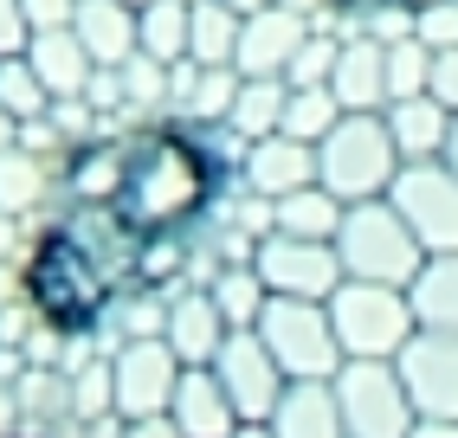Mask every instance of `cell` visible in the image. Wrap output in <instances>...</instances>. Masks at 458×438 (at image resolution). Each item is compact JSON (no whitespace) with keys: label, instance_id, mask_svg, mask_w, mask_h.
Masks as SVG:
<instances>
[{"label":"cell","instance_id":"obj_1","mask_svg":"<svg viewBox=\"0 0 458 438\" xmlns=\"http://www.w3.org/2000/svg\"><path fill=\"white\" fill-rule=\"evenodd\" d=\"M226 136L233 130H207L188 116L142 122L130 136H90L65 155L58 194H65V206L116 219L130 239L156 245V252H174V239L213 213L233 174Z\"/></svg>","mask_w":458,"mask_h":438},{"label":"cell","instance_id":"obj_2","mask_svg":"<svg viewBox=\"0 0 458 438\" xmlns=\"http://www.w3.org/2000/svg\"><path fill=\"white\" fill-rule=\"evenodd\" d=\"M168 265V252L156 245L130 239L116 219L104 213H84V206H65L39 232L33 258H26V303H33V316L65 335V341H90L104 329V316L130 291H148V277Z\"/></svg>","mask_w":458,"mask_h":438},{"label":"cell","instance_id":"obj_3","mask_svg":"<svg viewBox=\"0 0 458 438\" xmlns=\"http://www.w3.org/2000/svg\"><path fill=\"white\" fill-rule=\"evenodd\" d=\"M394 174H401V148H394L387 110H343V122L317 142V181L343 206L387 200Z\"/></svg>","mask_w":458,"mask_h":438},{"label":"cell","instance_id":"obj_4","mask_svg":"<svg viewBox=\"0 0 458 438\" xmlns=\"http://www.w3.org/2000/svg\"><path fill=\"white\" fill-rule=\"evenodd\" d=\"M335 252H343V271L355 284H413L420 265H426V245L413 239V226L394 200H361L343 213V232H335Z\"/></svg>","mask_w":458,"mask_h":438},{"label":"cell","instance_id":"obj_5","mask_svg":"<svg viewBox=\"0 0 458 438\" xmlns=\"http://www.w3.org/2000/svg\"><path fill=\"white\" fill-rule=\"evenodd\" d=\"M329 323L349 361H394L420 335L413 297L401 284H355V277L329 297Z\"/></svg>","mask_w":458,"mask_h":438},{"label":"cell","instance_id":"obj_6","mask_svg":"<svg viewBox=\"0 0 458 438\" xmlns=\"http://www.w3.org/2000/svg\"><path fill=\"white\" fill-rule=\"evenodd\" d=\"M265 349L278 355L284 381H335L343 374V341H335L329 323V303H303V297H271L265 316H259Z\"/></svg>","mask_w":458,"mask_h":438},{"label":"cell","instance_id":"obj_7","mask_svg":"<svg viewBox=\"0 0 458 438\" xmlns=\"http://www.w3.org/2000/svg\"><path fill=\"white\" fill-rule=\"evenodd\" d=\"M252 271L265 277L271 297H303V303H329L349 284L335 239H291V232H259L252 239Z\"/></svg>","mask_w":458,"mask_h":438},{"label":"cell","instance_id":"obj_8","mask_svg":"<svg viewBox=\"0 0 458 438\" xmlns=\"http://www.w3.org/2000/svg\"><path fill=\"white\" fill-rule=\"evenodd\" d=\"M335 400H343V432L349 438H407L420 425L407 381L394 361H343L335 374Z\"/></svg>","mask_w":458,"mask_h":438},{"label":"cell","instance_id":"obj_9","mask_svg":"<svg viewBox=\"0 0 458 438\" xmlns=\"http://www.w3.org/2000/svg\"><path fill=\"white\" fill-rule=\"evenodd\" d=\"M174 381H181V355L168 349V335H130L110 355V413L123 425L156 419V413H168Z\"/></svg>","mask_w":458,"mask_h":438},{"label":"cell","instance_id":"obj_10","mask_svg":"<svg viewBox=\"0 0 458 438\" xmlns=\"http://www.w3.org/2000/svg\"><path fill=\"white\" fill-rule=\"evenodd\" d=\"M387 200L413 226V239L426 245V258L458 252V174L445 162H401Z\"/></svg>","mask_w":458,"mask_h":438},{"label":"cell","instance_id":"obj_11","mask_svg":"<svg viewBox=\"0 0 458 438\" xmlns=\"http://www.w3.org/2000/svg\"><path fill=\"white\" fill-rule=\"evenodd\" d=\"M213 381L226 387V400L239 406V419H246V425H265L271 406H278L284 387H291L284 367H278V355L265 349L259 329H233L220 341V355H213Z\"/></svg>","mask_w":458,"mask_h":438},{"label":"cell","instance_id":"obj_12","mask_svg":"<svg viewBox=\"0 0 458 438\" xmlns=\"http://www.w3.org/2000/svg\"><path fill=\"white\" fill-rule=\"evenodd\" d=\"M407 381V400L420 419H458V335L439 329H420L401 355H394Z\"/></svg>","mask_w":458,"mask_h":438},{"label":"cell","instance_id":"obj_13","mask_svg":"<svg viewBox=\"0 0 458 438\" xmlns=\"http://www.w3.org/2000/svg\"><path fill=\"white\" fill-rule=\"evenodd\" d=\"M239 181H246L252 200H284L297 187L317 181V142H297V136H259V142H239Z\"/></svg>","mask_w":458,"mask_h":438},{"label":"cell","instance_id":"obj_14","mask_svg":"<svg viewBox=\"0 0 458 438\" xmlns=\"http://www.w3.org/2000/svg\"><path fill=\"white\" fill-rule=\"evenodd\" d=\"M310 33H317V20H303L291 7L246 13V26H239V72L246 78H291V58L303 52Z\"/></svg>","mask_w":458,"mask_h":438},{"label":"cell","instance_id":"obj_15","mask_svg":"<svg viewBox=\"0 0 458 438\" xmlns=\"http://www.w3.org/2000/svg\"><path fill=\"white\" fill-rule=\"evenodd\" d=\"M162 335L181 355V367H213V355H220V341L233 335V323L220 316L213 291H174L168 309H162Z\"/></svg>","mask_w":458,"mask_h":438},{"label":"cell","instance_id":"obj_16","mask_svg":"<svg viewBox=\"0 0 458 438\" xmlns=\"http://www.w3.org/2000/svg\"><path fill=\"white\" fill-rule=\"evenodd\" d=\"M168 419L181 425V438H233L239 425V406L226 400V387L213 381V367H181L174 400H168Z\"/></svg>","mask_w":458,"mask_h":438},{"label":"cell","instance_id":"obj_17","mask_svg":"<svg viewBox=\"0 0 458 438\" xmlns=\"http://www.w3.org/2000/svg\"><path fill=\"white\" fill-rule=\"evenodd\" d=\"M26 65L39 72V84L52 90V104H84V84L98 78V58L84 52L78 26H52V33H33V46H26Z\"/></svg>","mask_w":458,"mask_h":438},{"label":"cell","instance_id":"obj_18","mask_svg":"<svg viewBox=\"0 0 458 438\" xmlns=\"http://www.w3.org/2000/svg\"><path fill=\"white\" fill-rule=\"evenodd\" d=\"M329 90L343 97V110H387V39L349 33L343 52H335Z\"/></svg>","mask_w":458,"mask_h":438},{"label":"cell","instance_id":"obj_19","mask_svg":"<svg viewBox=\"0 0 458 438\" xmlns=\"http://www.w3.org/2000/svg\"><path fill=\"white\" fill-rule=\"evenodd\" d=\"M168 97L181 104L188 122H207V130H226L233 104H239V65H174L168 72Z\"/></svg>","mask_w":458,"mask_h":438},{"label":"cell","instance_id":"obj_20","mask_svg":"<svg viewBox=\"0 0 458 438\" xmlns=\"http://www.w3.org/2000/svg\"><path fill=\"white\" fill-rule=\"evenodd\" d=\"M265 425H271V438H349L335 381H291Z\"/></svg>","mask_w":458,"mask_h":438},{"label":"cell","instance_id":"obj_21","mask_svg":"<svg viewBox=\"0 0 458 438\" xmlns=\"http://www.w3.org/2000/svg\"><path fill=\"white\" fill-rule=\"evenodd\" d=\"M72 26L98 65H130L136 58V7H123V0H78Z\"/></svg>","mask_w":458,"mask_h":438},{"label":"cell","instance_id":"obj_22","mask_svg":"<svg viewBox=\"0 0 458 438\" xmlns=\"http://www.w3.org/2000/svg\"><path fill=\"white\" fill-rule=\"evenodd\" d=\"M452 110L433 104V97H407V104H387V130H394V148L401 162H439L445 155V136H452Z\"/></svg>","mask_w":458,"mask_h":438},{"label":"cell","instance_id":"obj_23","mask_svg":"<svg viewBox=\"0 0 458 438\" xmlns=\"http://www.w3.org/2000/svg\"><path fill=\"white\" fill-rule=\"evenodd\" d=\"M188 33H194V0H148L136 13V52L156 65H188Z\"/></svg>","mask_w":458,"mask_h":438},{"label":"cell","instance_id":"obj_24","mask_svg":"<svg viewBox=\"0 0 458 438\" xmlns=\"http://www.w3.org/2000/svg\"><path fill=\"white\" fill-rule=\"evenodd\" d=\"M343 200L329 194L323 181H310V187H297V194H284V200H271V232H291V239H335L343 232Z\"/></svg>","mask_w":458,"mask_h":438},{"label":"cell","instance_id":"obj_25","mask_svg":"<svg viewBox=\"0 0 458 438\" xmlns=\"http://www.w3.org/2000/svg\"><path fill=\"white\" fill-rule=\"evenodd\" d=\"M407 297H413V316H420V329L458 335V252L426 258V265H420V277L407 284Z\"/></svg>","mask_w":458,"mask_h":438},{"label":"cell","instance_id":"obj_26","mask_svg":"<svg viewBox=\"0 0 458 438\" xmlns=\"http://www.w3.org/2000/svg\"><path fill=\"white\" fill-rule=\"evenodd\" d=\"M284 104H291V78H246L239 72V104L226 130L239 142H259V136H278L284 130Z\"/></svg>","mask_w":458,"mask_h":438},{"label":"cell","instance_id":"obj_27","mask_svg":"<svg viewBox=\"0 0 458 438\" xmlns=\"http://www.w3.org/2000/svg\"><path fill=\"white\" fill-rule=\"evenodd\" d=\"M239 26L226 0H194V33H188V65H239Z\"/></svg>","mask_w":458,"mask_h":438},{"label":"cell","instance_id":"obj_28","mask_svg":"<svg viewBox=\"0 0 458 438\" xmlns=\"http://www.w3.org/2000/svg\"><path fill=\"white\" fill-rule=\"evenodd\" d=\"M213 303H220V316H226L233 329H259V316H265L271 291H265V277L252 271V258L213 277Z\"/></svg>","mask_w":458,"mask_h":438},{"label":"cell","instance_id":"obj_29","mask_svg":"<svg viewBox=\"0 0 458 438\" xmlns=\"http://www.w3.org/2000/svg\"><path fill=\"white\" fill-rule=\"evenodd\" d=\"M335 122H343V97L329 84H291V104H284V136L297 142H323Z\"/></svg>","mask_w":458,"mask_h":438},{"label":"cell","instance_id":"obj_30","mask_svg":"<svg viewBox=\"0 0 458 438\" xmlns=\"http://www.w3.org/2000/svg\"><path fill=\"white\" fill-rule=\"evenodd\" d=\"M0 110H7L13 122H46L52 116V90L39 84V72L20 58H0Z\"/></svg>","mask_w":458,"mask_h":438},{"label":"cell","instance_id":"obj_31","mask_svg":"<svg viewBox=\"0 0 458 438\" xmlns=\"http://www.w3.org/2000/svg\"><path fill=\"white\" fill-rule=\"evenodd\" d=\"M426 84H433V46H426L420 33L394 39V46H387V104L426 97Z\"/></svg>","mask_w":458,"mask_h":438},{"label":"cell","instance_id":"obj_32","mask_svg":"<svg viewBox=\"0 0 458 438\" xmlns=\"http://www.w3.org/2000/svg\"><path fill=\"white\" fill-rule=\"evenodd\" d=\"M39 187H46V174H39V155L33 148H26V142L0 148V219L26 213V206L39 200Z\"/></svg>","mask_w":458,"mask_h":438},{"label":"cell","instance_id":"obj_33","mask_svg":"<svg viewBox=\"0 0 458 438\" xmlns=\"http://www.w3.org/2000/svg\"><path fill=\"white\" fill-rule=\"evenodd\" d=\"M413 33L433 46V52H452V46H458V0H439V7L413 13Z\"/></svg>","mask_w":458,"mask_h":438},{"label":"cell","instance_id":"obj_34","mask_svg":"<svg viewBox=\"0 0 458 438\" xmlns=\"http://www.w3.org/2000/svg\"><path fill=\"white\" fill-rule=\"evenodd\" d=\"M33 46V26H26V7L20 0H0V58H20Z\"/></svg>","mask_w":458,"mask_h":438},{"label":"cell","instance_id":"obj_35","mask_svg":"<svg viewBox=\"0 0 458 438\" xmlns=\"http://www.w3.org/2000/svg\"><path fill=\"white\" fill-rule=\"evenodd\" d=\"M426 97L445 104V110L458 116V46H452V52H433V84H426Z\"/></svg>","mask_w":458,"mask_h":438},{"label":"cell","instance_id":"obj_36","mask_svg":"<svg viewBox=\"0 0 458 438\" xmlns=\"http://www.w3.org/2000/svg\"><path fill=\"white\" fill-rule=\"evenodd\" d=\"M20 7H26V26H33V33H52V26L78 20V0H20Z\"/></svg>","mask_w":458,"mask_h":438},{"label":"cell","instance_id":"obj_37","mask_svg":"<svg viewBox=\"0 0 458 438\" xmlns=\"http://www.w3.org/2000/svg\"><path fill=\"white\" fill-rule=\"evenodd\" d=\"M323 7H329L335 20H349V33H361V26H369L375 13H387L394 0H323ZM401 13H407V7H401Z\"/></svg>","mask_w":458,"mask_h":438},{"label":"cell","instance_id":"obj_38","mask_svg":"<svg viewBox=\"0 0 458 438\" xmlns=\"http://www.w3.org/2000/svg\"><path fill=\"white\" fill-rule=\"evenodd\" d=\"M123 438H181V425H174L168 413H156V419H136V425H123Z\"/></svg>","mask_w":458,"mask_h":438},{"label":"cell","instance_id":"obj_39","mask_svg":"<svg viewBox=\"0 0 458 438\" xmlns=\"http://www.w3.org/2000/svg\"><path fill=\"white\" fill-rule=\"evenodd\" d=\"M407 438H458V419H420Z\"/></svg>","mask_w":458,"mask_h":438},{"label":"cell","instance_id":"obj_40","mask_svg":"<svg viewBox=\"0 0 458 438\" xmlns=\"http://www.w3.org/2000/svg\"><path fill=\"white\" fill-rule=\"evenodd\" d=\"M13 142H20V122H13L7 110H0V148H13Z\"/></svg>","mask_w":458,"mask_h":438},{"label":"cell","instance_id":"obj_41","mask_svg":"<svg viewBox=\"0 0 458 438\" xmlns=\"http://www.w3.org/2000/svg\"><path fill=\"white\" fill-rule=\"evenodd\" d=\"M233 13H265V7H278V0H226Z\"/></svg>","mask_w":458,"mask_h":438},{"label":"cell","instance_id":"obj_42","mask_svg":"<svg viewBox=\"0 0 458 438\" xmlns=\"http://www.w3.org/2000/svg\"><path fill=\"white\" fill-rule=\"evenodd\" d=\"M439 162H445V168L458 174V122H452V136H445V155H439Z\"/></svg>","mask_w":458,"mask_h":438},{"label":"cell","instance_id":"obj_43","mask_svg":"<svg viewBox=\"0 0 458 438\" xmlns=\"http://www.w3.org/2000/svg\"><path fill=\"white\" fill-rule=\"evenodd\" d=\"M394 7H407V13H426V7H439V0H394Z\"/></svg>","mask_w":458,"mask_h":438},{"label":"cell","instance_id":"obj_44","mask_svg":"<svg viewBox=\"0 0 458 438\" xmlns=\"http://www.w3.org/2000/svg\"><path fill=\"white\" fill-rule=\"evenodd\" d=\"M233 438H271V425H239Z\"/></svg>","mask_w":458,"mask_h":438},{"label":"cell","instance_id":"obj_45","mask_svg":"<svg viewBox=\"0 0 458 438\" xmlns=\"http://www.w3.org/2000/svg\"><path fill=\"white\" fill-rule=\"evenodd\" d=\"M123 7H136V13H142V7H148V0H123Z\"/></svg>","mask_w":458,"mask_h":438}]
</instances>
